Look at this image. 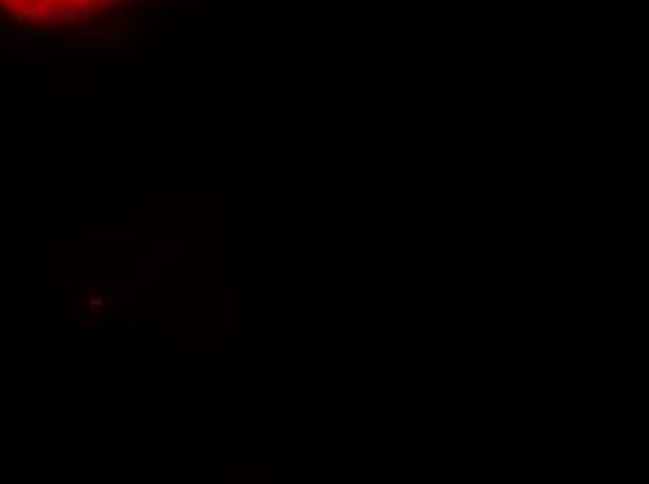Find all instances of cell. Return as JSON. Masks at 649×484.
Listing matches in <instances>:
<instances>
[{"label": "cell", "instance_id": "6da1fadb", "mask_svg": "<svg viewBox=\"0 0 649 484\" xmlns=\"http://www.w3.org/2000/svg\"><path fill=\"white\" fill-rule=\"evenodd\" d=\"M140 0H0V20L17 28L70 31L109 20Z\"/></svg>", "mask_w": 649, "mask_h": 484}]
</instances>
